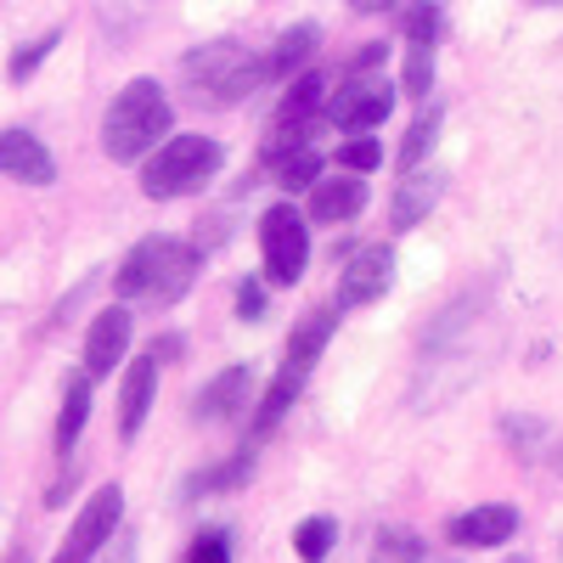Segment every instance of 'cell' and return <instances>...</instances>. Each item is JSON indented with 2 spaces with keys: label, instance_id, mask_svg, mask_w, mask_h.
Listing matches in <instances>:
<instances>
[{
  "label": "cell",
  "instance_id": "cell-1",
  "mask_svg": "<svg viewBox=\"0 0 563 563\" xmlns=\"http://www.w3.org/2000/svg\"><path fill=\"white\" fill-rule=\"evenodd\" d=\"M169 124H175V113H169V97L158 90V79H130L102 119V153L113 164H135L153 147H164Z\"/></svg>",
  "mask_w": 563,
  "mask_h": 563
},
{
  "label": "cell",
  "instance_id": "cell-2",
  "mask_svg": "<svg viewBox=\"0 0 563 563\" xmlns=\"http://www.w3.org/2000/svg\"><path fill=\"white\" fill-rule=\"evenodd\" d=\"M198 271V249L180 238H147L124 254V265L113 271L119 299H153V305H175L186 288H192Z\"/></svg>",
  "mask_w": 563,
  "mask_h": 563
},
{
  "label": "cell",
  "instance_id": "cell-3",
  "mask_svg": "<svg viewBox=\"0 0 563 563\" xmlns=\"http://www.w3.org/2000/svg\"><path fill=\"white\" fill-rule=\"evenodd\" d=\"M220 141L214 135H169L164 147L147 158V169H141V192H147L153 203L164 198H186L198 192V186L220 169Z\"/></svg>",
  "mask_w": 563,
  "mask_h": 563
},
{
  "label": "cell",
  "instance_id": "cell-4",
  "mask_svg": "<svg viewBox=\"0 0 563 563\" xmlns=\"http://www.w3.org/2000/svg\"><path fill=\"white\" fill-rule=\"evenodd\" d=\"M180 68H186V79L198 85V97H209V102H243L249 90L271 74V57L260 63L254 52H243L238 40H214V45H198Z\"/></svg>",
  "mask_w": 563,
  "mask_h": 563
},
{
  "label": "cell",
  "instance_id": "cell-5",
  "mask_svg": "<svg viewBox=\"0 0 563 563\" xmlns=\"http://www.w3.org/2000/svg\"><path fill=\"white\" fill-rule=\"evenodd\" d=\"M260 254H265V276L276 288H294L310 265V225L294 203H276L260 220Z\"/></svg>",
  "mask_w": 563,
  "mask_h": 563
},
{
  "label": "cell",
  "instance_id": "cell-6",
  "mask_svg": "<svg viewBox=\"0 0 563 563\" xmlns=\"http://www.w3.org/2000/svg\"><path fill=\"white\" fill-rule=\"evenodd\" d=\"M119 525H124V490L119 485H102L97 496L85 501V512H79V525H74V536H68V547L52 558V563H90L113 536H119Z\"/></svg>",
  "mask_w": 563,
  "mask_h": 563
},
{
  "label": "cell",
  "instance_id": "cell-7",
  "mask_svg": "<svg viewBox=\"0 0 563 563\" xmlns=\"http://www.w3.org/2000/svg\"><path fill=\"white\" fill-rule=\"evenodd\" d=\"M389 282H395V249H384V243H378V249H361V254H350L344 271H339L333 305H339V310H361V305H372V299H384Z\"/></svg>",
  "mask_w": 563,
  "mask_h": 563
},
{
  "label": "cell",
  "instance_id": "cell-8",
  "mask_svg": "<svg viewBox=\"0 0 563 563\" xmlns=\"http://www.w3.org/2000/svg\"><path fill=\"white\" fill-rule=\"evenodd\" d=\"M389 108H395V85L355 74V85L339 90V102L327 108V119H333L339 130H378V124L389 119Z\"/></svg>",
  "mask_w": 563,
  "mask_h": 563
},
{
  "label": "cell",
  "instance_id": "cell-9",
  "mask_svg": "<svg viewBox=\"0 0 563 563\" xmlns=\"http://www.w3.org/2000/svg\"><path fill=\"white\" fill-rule=\"evenodd\" d=\"M130 333H135V321H130L124 305H113L90 321V339H85V372L90 378H113V366L130 355Z\"/></svg>",
  "mask_w": 563,
  "mask_h": 563
},
{
  "label": "cell",
  "instance_id": "cell-10",
  "mask_svg": "<svg viewBox=\"0 0 563 563\" xmlns=\"http://www.w3.org/2000/svg\"><path fill=\"white\" fill-rule=\"evenodd\" d=\"M0 175H12L23 186H52L57 180V158L40 147V135L29 130H0Z\"/></svg>",
  "mask_w": 563,
  "mask_h": 563
},
{
  "label": "cell",
  "instance_id": "cell-11",
  "mask_svg": "<svg viewBox=\"0 0 563 563\" xmlns=\"http://www.w3.org/2000/svg\"><path fill=\"white\" fill-rule=\"evenodd\" d=\"M153 389H158V350L130 361L124 384H119V434L124 440L141 434V422H147V411H153Z\"/></svg>",
  "mask_w": 563,
  "mask_h": 563
},
{
  "label": "cell",
  "instance_id": "cell-12",
  "mask_svg": "<svg viewBox=\"0 0 563 563\" xmlns=\"http://www.w3.org/2000/svg\"><path fill=\"white\" fill-rule=\"evenodd\" d=\"M366 209V180L355 169H344L339 180H316V192H310V220L316 225H344Z\"/></svg>",
  "mask_w": 563,
  "mask_h": 563
},
{
  "label": "cell",
  "instance_id": "cell-13",
  "mask_svg": "<svg viewBox=\"0 0 563 563\" xmlns=\"http://www.w3.org/2000/svg\"><path fill=\"white\" fill-rule=\"evenodd\" d=\"M440 192H445V175L440 169H411L406 180H400V192H395V203H389V225L395 231H411V225H422L434 214V203H440Z\"/></svg>",
  "mask_w": 563,
  "mask_h": 563
},
{
  "label": "cell",
  "instance_id": "cell-14",
  "mask_svg": "<svg viewBox=\"0 0 563 563\" xmlns=\"http://www.w3.org/2000/svg\"><path fill=\"white\" fill-rule=\"evenodd\" d=\"M512 530H519V512L512 507H474V512H456L451 519V547H501L512 541Z\"/></svg>",
  "mask_w": 563,
  "mask_h": 563
},
{
  "label": "cell",
  "instance_id": "cell-15",
  "mask_svg": "<svg viewBox=\"0 0 563 563\" xmlns=\"http://www.w3.org/2000/svg\"><path fill=\"white\" fill-rule=\"evenodd\" d=\"M238 406H249V366H225L214 384H203V395H198V422H220V417H231Z\"/></svg>",
  "mask_w": 563,
  "mask_h": 563
},
{
  "label": "cell",
  "instance_id": "cell-16",
  "mask_svg": "<svg viewBox=\"0 0 563 563\" xmlns=\"http://www.w3.org/2000/svg\"><path fill=\"white\" fill-rule=\"evenodd\" d=\"M333 327H339V310H316L310 321H299V327H294V339H288V361H282V366L310 372L316 355L327 350V339H333Z\"/></svg>",
  "mask_w": 563,
  "mask_h": 563
},
{
  "label": "cell",
  "instance_id": "cell-17",
  "mask_svg": "<svg viewBox=\"0 0 563 563\" xmlns=\"http://www.w3.org/2000/svg\"><path fill=\"white\" fill-rule=\"evenodd\" d=\"M90 372H79V378H68V389H63V411H57V451L68 456L74 445H79V434H85V417H90Z\"/></svg>",
  "mask_w": 563,
  "mask_h": 563
},
{
  "label": "cell",
  "instance_id": "cell-18",
  "mask_svg": "<svg viewBox=\"0 0 563 563\" xmlns=\"http://www.w3.org/2000/svg\"><path fill=\"white\" fill-rule=\"evenodd\" d=\"M316 40H321L316 23H294L288 34L276 40V52H271V79H294V68H305L316 57Z\"/></svg>",
  "mask_w": 563,
  "mask_h": 563
},
{
  "label": "cell",
  "instance_id": "cell-19",
  "mask_svg": "<svg viewBox=\"0 0 563 563\" xmlns=\"http://www.w3.org/2000/svg\"><path fill=\"white\" fill-rule=\"evenodd\" d=\"M57 45H63V29H45L40 40H29V45H18V52H12V63H7V79H12V85H23V79H34V74H40V63H45V57H52V52H57Z\"/></svg>",
  "mask_w": 563,
  "mask_h": 563
},
{
  "label": "cell",
  "instance_id": "cell-20",
  "mask_svg": "<svg viewBox=\"0 0 563 563\" xmlns=\"http://www.w3.org/2000/svg\"><path fill=\"white\" fill-rule=\"evenodd\" d=\"M434 141H440V108H429V113H422V119L406 130V141H400V169L411 175L422 158L434 153Z\"/></svg>",
  "mask_w": 563,
  "mask_h": 563
},
{
  "label": "cell",
  "instance_id": "cell-21",
  "mask_svg": "<svg viewBox=\"0 0 563 563\" xmlns=\"http://www.w3.org/2000/svg\"><path fill=\"white\" fill-rule=\"evenodd\" d=\"M321 175V153L316 147H294L276 158V186H288V192H299V186H316Z\"/></svg>",
  "mask_w": 563,
  "mask_h": 563
},
{
  "label": "cell",
  "instance_id": "cell-22",
  "mask_svg": "<svg viewBox=\"0 0 563 563\" xmlns=\"http://www.w3.org/2000/svg\"><path fill=\"white\" fill-rule=\"evenodd\" d=\"M339 541V525L333 519H327V512H316V519H305L299 530H294V552L305 558V563H316L327 547H333Z\"/></svg>",
  "mask_w": 563,
  "mask_h": 563
},
{
  "label": "cell",
  "instance_id": "cell-23",
  "mask_svg": "<svg viewBox=\"0 0 563 563\" xmlns=\"http://www.w3.org/2000/svg\"><path fill=\"white\" fill-rule=\"evenodd\" d=\"M249 474H254V451L231 456L225 467H209V474H198V479H192V490H238Z\"/></svg>",
  "mask_w": 563,
  "mask_h": 563
},
{
  "label": "cell",
  "instance_id": "cell-24",
  "mask_svg": "<svg viewBox=\"0 0 563 563\" xmlns=\"http://www.w3.org/2000/svg\"><path fill=\"white\" fill-rule=\"evenodd\" d=\"M400 90H406V97H429V90H434V45H411Z\"/></svg>",
  "mask_w": 563,
  "mask_h": 563
},
{
  "label": "cell",
  "instance_id": "cell-25",
  "mask_svg": "<svg viewBox=\"0 0 563 563\" xmlns=\"http://www.w3.org/2000/svg\"><path fill=\"white\" fill-rule=\"evenodd\" d=\"M434 40H440V7L417 0V7L406 12V45H434Z\"/></svg>",
  "mask_w": 563,
  "mask_h": 563
},
{
  "label": "cell",
  "instance_id": "cell-26",
  "mask_svg": "<svg viewBox=\"0 0 563 563\" xmlns=\"http://www.w3.org/2000/svg\"><path fill=\"white\" fill-rule=\"evenodd\" d=\"M339 164L355 169V175H366V169H378V164H384V147H378L372 135H355V141H344V147H339Z\"/></svg>",
  "mask_w": 563,
  "mask_h": 563
},
{
  "label": "cell",
  "instance_id": "cell-27",
  "mask_svg": "<svg viewBox=\"0 0 563 563\" xmlns=\"http://www.w3.org/2000/svg\"><path fill=\"white\" fill-rule=\"evenodd\" d=\"M378 552H384V563H422V541L411 530H384Z\"/></svg>",
  "mask_w": 563,
  "mask_h": 563
},
{
  "label": "cell",
  "instance_id": "cell-28",
  "mask_svg": "<svg viewBox=\"0 0 563 563\" xmlns=\"http://www.w3.org/2000/svg\"><path fill=\"white\" fill-rule=\"evenodd\" d=\"M186 563H231V541H225V530H203V536L192 541V552H186Z\"/></svg>",
  "mask_w": 563,
  "mask_h": 563
},
{
  "label": "cell",
  "instance_id": "cell-29",
  "mask_svg": "<svg viewBox=\"0 0 563 563\" xmlns=\"http://www.w3.org/2000/svg\"><path fill=\"white\" fill-rule=\"evenodd\" d=\"M238 316L243 321H260L265 316V288H260V282H243V288H238Z\"/></svg>",
  "mask_w": 563,
  "mask_h": 563
},
{
  "label": "cell",
  "instance_id": "cell-30",
  "mask_svg": "<svg viewBox=\"0 0 563 563\" xmlns=\"http://www.w3.org/2000/svg\"><path fill=\"white\" fill-rule=\"evenodd\" d=\"M108 563H135V541L130 536H113V558Z\"/></svg>",
  "mask_w": 563,
  "mask_h": 563
},
{
  "label": "cell",
  "instance_id": "cell-31",
  "mask_svg": "<svg viewBox=\"0 0 563 563\" xmlns=\"http://www.w3.org/2000/svg\"><path fill=\"white\" fill-rule=\"evenodd\" d=\"M7 563H29V547H12V558Z\"/></svg>",
  "mask_w": 563,
  "mask_h": 563
},
{
  "label": "cell",
  "instance_id": "cell-32",
  "mask_svg": "<svg viewBox=\"0 0 563 563\" xmlns=\"http://www.w3.org/2000/svg\"><path fill=\"white\" fill-rule=\"evenodd\" d=\"M350 7H355V12H366V7H378V0H350Z\"/></svg>",
  "mask_w": 563,
  "mask_h": 563
},
{
  "label": "cell",
  "instance_id": "cell-33",
  "mask_svg": "<svg viewBox=\"0 0 563 563\" xmlns=\"http://www.w3.org/2000/svg\"><path fill=\"white\" fill-rule=\"evenodd\" d=\"M530 7H563V0H530Z\"/></svg>",
  "mask_w": 563,
  "mask_h": 563
},
{
  "label": "cell",
  "instance_id": "cell-34",
  "mask_svg": "<svg viewBox=\"0 0 563 563\" xmlns=\"http://www.w3.org/2000/svg\"><path fill=\"white\" fill-rule=\"evenodd\" d=\"M512 563H525V558H512Z\"/></svg>",
  "mask_w": 563,
  "mask_h": 563
},
{
  "label": "cell",
  "instance_id": "cell-35",
  "mask_svg": "<svg viewBox=\"0 0 563 563\" xmlns=\"http://www.w3.org/2000/svg\"><path fill=\"white\" fill-rule=\"evenodd\" d=\"M558 467H563V456H558Z\"/></svg>",
  "mask_w": 563,
  "mask_h": 563
}]
</instances>
